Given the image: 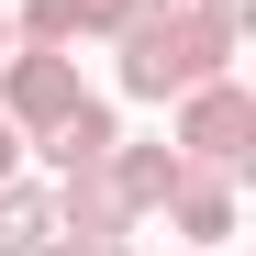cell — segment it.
I'll return each mask as SVG.
<instances>
[{"instance_id":"1","label":"cell","mask_w":256,"mask_h":256,"mask_svg":"<svg viewBox=\"0 0 256 256\" xmlns=\"http://www.w3.org/2000/svg\"><path fill=\"white\" fill-rule=\"evenodd\" d=\"M112 45H122V90H134V100H178V90H200V78H223V67H234L245 34H234V22H212L200 0H167V12H134Z\"/></svg>"},{"instance_id":"2","label":"cell","mask_w":256,"mask_h":256,"mask_svg":"<svg viewBox=\"0 0 256 256\" xmlns=\"http://www.w3.org/2000/svg\"><path fill=\"white\" fill-rule=\"evenodd\" d=\"M178 145L190 167H223V178H245L256 167V100H245V78L223 67V78H200V90H178Z\"/></svg>"},{"instance_id":"3","label":"cell","mask_w":256,"mask_h":256,"mask_svg":"<svg viewBox=\"0 0 256 256\" xmlns=\"http://www.w3.org/2000/svg\"><path fill=\"white\" fill-rule=\"evenodd\" d=\"M78 100H90V90H78V56L67 45H12V56H0V122H12L22 145L45 134V122H67Z\"/></svg>"},{"instance_id":"4","label":"cell","mask_w":256,"mask_h":256,"mask_svg":"<svg viewBox=\"0 0 256 256\" xmlns=\"http://www.w3.org/2000/svg\"><path fill=\"white\" fill-rule=\"evenodd\" d=\"M45 200H56V234H78V245H100V256H122L145 223H134V200L112 190V167H67V178H45Z\"/></svg>"},{"instance_id":"5","label":"cell","mask_w":256,"mask_h":256,"mask_svg":"<svg viewBox=\"0 0 256 256\" xmlns=\"http://www.w3.org/2000/svg\"><path fill=\"white\" fill-rule=\"evenodd\" d=\"M134 22V0H22L12 12V45H112V34Z\"/></svg>"},{"instance_id":"6","label":"cell","mask_w":256,"mask_h":256,"mask_svg":"<svg viewBox=\"0 0 256 256\" xmlns=\"http://www.w3.org/2000/svg\"><path fill=\"white\" fill-rule=\"evenodd\" d=\"M234 190H245V178H223V167H190V156H178V178H167V200H156V212H167V234L223 245V234H234Z\"/></svg>"},{"instance_id":"7","label":"cell","mask_w":256,"mask_h":256,"mask_svg":"<svg viewBox=\"0 0 256 256\" xmlns=\"http://www.w3.org/2000/svg\"><path fill=\"white\" fill-rule=\"evenodd\" d=\"M112 134H122V112H112V100H78L67 122H45V134H34V156H45V178H67V167H100Z\"/></svg>"},{"instance_id":"8","label":"cell","mask_w":256,"mask_h":256,"mask_svg":"<svg viewBox=\"0 0 256 256\" xmlns=\"http://www.w3.org/2000/svg\"><path fill=\"white\" fill-rule=\"evenodd\" d=\"M112 190L134 200V223H156V200H167V178H178V145H134V134H112Z\"/></svg>"},{"instance_id":"9","label":"cell","mask_w":256,"mask_h":256,"mask_svg":"<svg viewBox=\"0 0 256 256\" xmlns=\"http://www.w3.org/2000/svg\"><path fill=\"white\" fill-rule=\"evenodd\" d=\"M45 234H56V200H45V178L12 167V178H0V256H34Z\"/></svg>"},{"instance_id":"10","label":"cell","mask_w":256,"mask_h":256,"mask_svg":"<svg viewBox=\"0 0 256 256\" xmlns=\"http://www.w3.org/2000/svg\"><path fill=\"white\" fill-rule=\"evenodd\" d=\"M200 12H212V22H234V34H245V12H256V0H200Z\"/></svg>"},{"instance_id":"11","label":"cell","mask_w":256,"mask_h":256,"mask_svg":"<svg viewBox=\"0 0 256 256\" xmlns=\"http://www.w3.org/2000/svg\"><path fill=\"white\" fill-rule=\"evenodd\" d=\"M34 256H100V245H78V234H45V245H34Z\"/></svg>"},{"instance_id":"12","label":"cell","mask_w":256,"mask_h":256,"mask_svg":"<svg viewBox=\"0 0 256 256\" xmlns=\"http://www.w3.org/2000/svg\"><path fill=\"white\" fill-rule=\"evenodd\" d=\"M12 167H22V134H12V122H0V178H12Z\"/></svg>"},{"instance_id":"13","label":"cell","mask_w":256,"mask_h":256,"mask_svg":"<svg viewBox=\"0 0 256 256\" xmlns=\"http://www.w3.org/2000/svg\"><path fill=\"white\" fill-rule=\"evenodd\" d=\"M0 56H12V12H0Z\"/></svg>"},{"instance_id":"14","label":"cell","mask_w":256,"mask_h":256,"mask_svg":"<svg viewBox=\"0 0 256 256\" xmlns=\"http://www.w3.org/2000/svg\"><path fill=\"white\" fill-rule=\"evenodd\" d=\"M134 12H167V0H134Z\"/></svg>"},{"instance_id":"15","label":"cell","mask_w":256,"mask_h":256,"mask_svg":"<svg viewBox=\"0 0 256 256\" xmlns=\"http://www.w3.org/2000/svg\"><path fill=\"white\" fill-rule=\"evenodd\" d=\"M190 256H223V245H190Z\"/></svg>"}]
</instances>
